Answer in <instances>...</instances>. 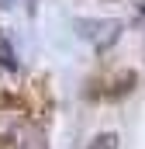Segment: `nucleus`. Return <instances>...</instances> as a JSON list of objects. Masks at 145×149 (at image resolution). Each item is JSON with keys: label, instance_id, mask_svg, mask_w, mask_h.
Masks as SVG:
<instances>
[{"label": "nucleus", "instance_id": "nucleus-3", "mask_svg": "<svg viewBox=\"0 0 145 149\" xmlns=\"http://www.w3.org/2000/svg\"><path fill=\"white\" fill-rule=\"evenodd\" d=\"M138 14H145V0H142V3H138Z\"/></svg>", "mask_w": 145, "mask_h": 149}, {"label": "nucleus", "instance_id": "nucleus-1", "mask_svg": "<svg viewBox=\"0 0 145 149\" xmlns=\"http://www.w3.org/2000/svg\"><path fill=\"white\" fill-rule=\"evenodd\" d=\"M0 66H3L7 73H14V70H17V52L10 49V42H7L3 35H0Z\"/></svg>", "mask_w": 145, "mask_h": 149}, {"label": "nucleus", "instance_id": "nucleus-2", "mask_svg": "<svg viewBox=\"0 0 145 149\" xmlns=\"http://www.w3.org/2000/svg\"><path fill=\"white\" fill-rule=\"evenodd\" d=\"M86 149H117V135H114V132H100Z\"/></svg>", "mask_w": 145, "mask_h": 149}, {"label": "nucleus", "instance_id": "nucleus-4", "mask_svg": "<svg viewBox=\"0 0 145 149\" xmlns=\"http://www.w3.org/2000/svg\"><path fill=\"white\" fill-rule=\"evenodd\" d=\"M0 7H10V0H0Z\"/></svg>", "mask_w": 145, "mask_h": 149}]
</instances>
